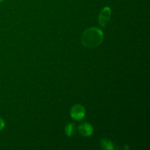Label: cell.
<instances>
[{
    "label": "cell",
    "instance_id": "cell-8",
    "mask_svg": "<svg viewBox=\"0 0 150 150\" xmlns=\"http://www.w3.org/2000/svg\"><path fill=\"white\" fill-rule=\"evenodd\" d=\"M4 1V0H0V2H1V1Z\"/></svg>",
    "mask_w": 150,
    "mask_h": 150
},
{
    "label": "cell",
    "instance_id": "cell-3",
    "mask_svg": "<svg viewBox=\"0 0 150 150\" xmlns=\"http://www.w3.org/2000/svg\"><path fill=\"white\" fill-rule=\"evenodd\" d=\"M111 11L109 7H105L101 10L99 15V18H98L99 23L101 27L105 28L106 26V25L109 22L110 18H111Z\"/></svg>",
    "mask_w": 150,
    "mask_h": 150
},
{
    "label": "cell",
    "instance_id": "cell-4",
    "mask_svg": "<svg viewBox=\"0 0 150 150\" xmlns=\"http://www.w3.org/2000/svg\"><path fill=\"white\" fill-rule=\"evenodd\" d=\"M78 130L79 133L83 137H89L92 136L93 133V127L92 125H90L88 122H81L78 127Z\"/></svg>",
    "mask_w": 150,
    "mask_h": 150
},
{
    "label": "cell",
    "instance_id": "cell-1",
    "mask_svg": "<svg viewBox=\"0 0 150 150\" xmlns=\"http://www.w3.org/2000/svg\"><path fill=\"white\" fill-rule=\"evenodd\" d=\"M103 38L104 35L101 29L97 27H91L83 32L81 35V42L87 48H96L102 43Z\"/></svg>",
    "mask_w": 150,
    "mask_h": 150
},
{
    "label": "cell",
    "instance_id": "cell-7",
    "mask_svg": "<svg viewBox=\"0 0 150 150\" xmlns=\"http://www.w3.org/2000/svg\"><path fill=\"white\" fill-rule=\"evenodd\" d=\"M4 125H5V123H4V120L0 117V131H1L3 128H4Z\"/></svg>",
    "mask_w": 150,
    "mask_h": 150
},
{
    "label": "cell",
    "instance_id": "cell-6",
    "mask_svg": "<svg viewBox=\"0 0 150 150\" xmlns=\"http://www.w3.org/2000/svg\"><path fill=\"white\" fill-rule=\"evenodd\" d=\"M76 125L73 122H70L65 127V133L67 136H73L76 133Z\"/></svg>",
    "mask_w": 150,
    "mask_h": 150
},
{
    "label": "cell",
    "instance_id": "cell-2",
    "mask_svg": "<svg viewBox=\"0 0 150 150\" xmlns=\"http://www.w3.org/2000/svg\"><path fill=\"white\" fill-rule=\"evenodd\" d=\"M85 114H86V111L83 105H73L70 110V116H71L72 119L76 121H79L84 118Z\"/></svg>",
    "mask_w": 150,
    "mask_h": 150
},
{
    "label": "cell",
    "instance_id": "cell-5",
    "mask_svg": "<svg viewBox=\"0 0 150 150\" xmlns=\"http://www.w3.org/2000/svg\"><path fill=\"white\" fill-rule=\"evenodd\" d=\"M100 146L103 149H105V150H114L116 149V147L114 146L112 142H111L110 140H108V139H101Z\"/></svg>",
    "mask_w": 150,
    "mask_h": 150
}]
</instances>
